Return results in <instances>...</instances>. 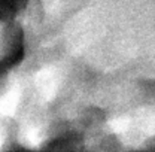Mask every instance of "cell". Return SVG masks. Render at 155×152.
Returning a JSON list of instances; mask_svg holds the SVG:
<instances>
[{
  "instance_id": "6da1fadb",
  "label": "cell",
  "mask_w": 155,
  "mask_h": 152,
  "mask_svg": "<svg viewBox=\"0 0 155 152\" xmlns=\"http://www.w3.org/2000/svg\"><path fill=\"white\" fill-rule=\"evenodd\" d=\"M21 0H0V17H9L18 11Z\"/></svg>"
}]
</instances>
